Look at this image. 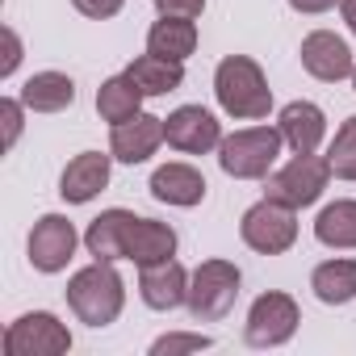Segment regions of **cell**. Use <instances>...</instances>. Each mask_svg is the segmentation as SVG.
Returning <instances> with one entry per match:
<instances>
[{
    "label": "cell",
    "mask_w": 356,
    "mask_h": 356,
    "mask_svg": "<svg viewBox=\"0 0 356 356\" xmlns=\"http://www.w3.org/2000/svg\"><path fill=\"white\" fill-rule=\"evenodd\" d=\"M147 51L185 63V59L197 51V22H193V17H163V13H159V22L147 30Z\"/></svg>",
    "instance_id": "20"
},
{
    "label": "cell",
    "mask_w": 356,
    "mask_h": 356,
    "mask_svg": "<svg viewBox=\"0 0 356 356\" xmlns=\"http://www.w3.org/2000/svg\"><path fill=\"white\" fill-rule=\"evenodd\" d=\"M277 130H281V138L293 155H310L327 138V113L314 101H289L277 118Z\"/></svg>",
    "instance_id": "16"
},
{
    "label": "cell",
    "mask_w": 356,
    "mask_h": 356,
    "mask_svg": "<svg viewBox=\"0 0 356 356\" xmlns=\"http://www.w3.org/2000/svg\"><path fill=\"white\" fill-rule=\"evenodd\" d=\"M22 105L30 113H63L76 105V84L63 72H34L22 84Z\"/></svg>",
    "instance_id": "19"
},
{
    "label": "cell",
    "mask_w": 356,
    "mask_h": 356,
    "mask_svg": "<svg viewBox=\"0 0 356 356\" xmlns=\"http://www.w3.org/2000/svg\"><path fill=\"white\" fill-rule=\"evenodd\" d=\"M214 339L210 335H202V331H172V335H159L155 343H151V356H176V352H202V348H210Z\"/></svg>",
    "instance_id": "26"
},
{
    "label": "cell",
    "mask_w": 356,
    "mask_h": 356,
    "mask_svg": "<svg viewBox=\"0 0 356 356\" xmlns=\"http://www.w3.org/2000/svg\"><path fill=\"white\" fill-rule=\"evenodd\" d=\"M0 118H5V147H13L22 138V122H26L22 97H5V101H0Z\"/></svg>",
    "instance_id": "27"
},
{
    "label": "cell",
    "mask_w": 356,
    "mask_h": 356,
    "mask_svg": "<svg viewBox=\"0 0 356 356\" xmlns=\"http://www.w3.org/2000/svg\"><path fill=\"white\" fill-rule=\"evenodd\" d=\"M151 197L163 202V206H176V210H193L206 202V176L193 168V163H163L151 172Z\"/></svg>",
    "instance_id": "14"
},
{
    "label": "cell",
    "mask_w": 356,
    "mask_h": 356,
    "mask_svg": "<svg viewBox=\"0 0 356 356\" xmlns=\"http://www.w3.org/2000/svg\"><path fill=\"white\" fill-rule=\"evenodd\" d=\"M339 17H343V26L356 34V0H339Z\"/></svg>",
    "instance_id": "32"
},
{
    "label": "cell",
    "mask_w": 356,
    "mask_h": 356,
    "mask_svg": "<svg viewBox=\"0 0 356 356\" xmlns=\"http://www.w3.org/2000/svg\"><path fill=\"white\" fill-rule=\"evenodd\" d=\"M163 143V118L155 113H134L130 122H118L109 134V155L118 163H147Z\"/></svg>",
    "instance_id": "13"
},
{
    "label": "cell",
    "mask_w": 356,
    "mask_h": 356,
    "mask_svg": "<svg viewBox=\"0 0 356 356\" xmlns=\"http://www.w3.org/2000/svg\"><path fill=\"white\" fill-rule=\"evenodd\" d=\"M310 289L323 306H348L356 298V260H348V256L323 260L310 273Z\"/></svg>",
    "instance_id": "22"
},
{
    "label": "cell",
    "mask_w": 356,
    "mask_h": 356,
    "mask_svg": "<svg viewBox=\"0 0 356 356\" xmlns=\"http://www.w3.org/2000/svg\"><path fill=\"white\" fill-rule=\"evenodd\" d=\"M163 143L181 155H210L222 143V122L206 105H181L163 118Z\"/></svg>",
    "instance_id": "9"
},
{
    "label": "cell",
    "mask_w": 356,
    "mask_h": 356,
    "mask_svg": "<svg viewBox=\"0 0 356 356\" xmlns=\"http://www.w3.org/2000/svg\"><path fill=\"white\" fill-rule=\"evenodd\" d=\"M214 97H218V109L235 122H264L273 109L268 76L248 55H227L214 67Z\"/></svg>",
    "instance_id": "1"
},
{
    "label": "cell",
    "mask_w": 356,
    "mask_h": 356,
    "mask_svg": "<svg viewBox=\"0 0 356 356\" xmlns=\"http://www.w3.org/2000/svg\"><path fill=\"white\" fill-rule=\"evenodd\" d=\"M67 306L88 327L118 323V314L126 306V281H122V273L109 260H92L88 268L72 273V281H67Z\"/></svg>",
    "instance_id": "2"
},
{
    "label": "cell",
    "mask_w": 356,
    "mask_h": 356,
    "mask_svg": "<svg viewBox=\"0 0 356 356\" xmlns=\"http://www.w3.org/2000/svg\"><path fill=\"white\" fill-rule=\"evenodd\" d=\"M76 222L63 218V214H42L30 231V264L38 273H63L76 256Z\"/></svg>",
    "instance_id": "10"
},
{
    "label": "cell",
    "mask_w": 356,
    "mask_h": 356,
    "mask_svg": "<svg viewBox=\"0 0 356 356\" xmlns=\"http://www.w3.org/2000/svg\"><path fill=\"white\" fill-rule=\"evenodd\" d=\"M302 67L314 76V80H323V84H339V80H352V72H356V63H352V47L339 38V34H331V30H310L306 38H302Z\"/></svg>",
    "instance_id": "11"
},
{
    "label": "cell",
    "mask_w": 356,
    "mask_h": 356,
    "mask_svg": "<svg viewBox=\"0 0 356 356\" xmlns=\"http://www.w3.org/2000/svg\"><path fill=\"white\" fill-rule=\"evenodd\" d=\"M239 285H243V273L239 264L231 260H202L193 273H189V314L197 323H218L231 314L235 298H239Z\"/></svg>",
    "instance_id": "4"
},
{
    "label": "cell",
    "mask_w": 356,
    "mask_h": 356,
    "mask_svg": "<svg viewBox=\"0 0 356 356\" xmlns=\"http://www.w3.org/2000/svg\"><path fill=\"white\" fill-rule=\"evenodd\" d=\"M335 5H339V0H289V9H293V13H310V17L335 9Z\"/></svg>",
    "instance_id": "31"
},
{
    "label": "cell",
    "mask_w": 356,
    "mask_h": 356,
    "mask_svg": "<svg viewBox=\"0 0 356 356\" xmlns=\"http://www.w3.org/2000/svg\"><path fill=\"white\" fill-rule=\"evenodd\" d=\"M109 159L113 155H101V151H80L63 176H59V197L72 202V206H88L97 193H105L109 185Z\"/></svg>",
    "instance_id": "15"
},
{
    "label": "cell",
    "mask_w": 356,
    "mask_h": 356,
    "mask_svg": "<svg viewBox=\"0 0 356 356\" xmlns=\"http://www.w3.org/2000/svg\"><path fill=\"white\" fill-rule=\"evenodd\" d=\"M327 163L339 181H356V118H348L335 138H331V151H327Z\"/></svg>",
    "instance_id": "25"
},
{
    "label": "cell",
    "mask_w": 356,
    "mask_h": 356,
    "mask_svg": "<svg viewBox=\"0 0 356 356\" xmlns=\"http://www.w3.org/2000/svg\"><path fill=\"white\" fill-rule=\"evenodd\" d=\"M126 76L143 88V97H168V92H176V88L185 84V63L147 51V55H138V59L126 67Z\"/></svg>",
    "instance_id": "21"
},
{
    "label": "cell",
    "mask_w": 356,
    "mask_h": 356,
    "mask_svg": "<svg viewBox=\"0 0 356 356\" xmlns=\"http://www.w3.org/2000/svg\"><path fill=\"white\" fill-rule=\"evenodd\" d=\"M352 88H356V72H352Z\"/></svg>",
    "instance_id": "33"
},
{
    "label": "cell",
    "mask_w": 356,
    "mask_h": 356,
    "mask_svg": "<svg viewBox=\"0 0 356 356\" xmlns=\"http://www.w3.org/2000/svg\"><path fill=\"white\" fill-rule=\"evenodd\" d=\"M298 323H302L298 302L281 289H268L252 302L248 323H243V339H248V348H281L293 339Z\"/></svg>",
    "instance_id": "7"
},
{
    "label": "cell",
    "mask_w": 356,
    "mask_h": 356,
    "mask_svg": "<svg viewBox=\"0 0 356 356\" xmlns=\"http://www.w3.org/2000/svg\"><path fill=\"white\" fill-rule=\"evenodd\" d=\"M97 113L101 122L118 126V122H130L134 113H143V88L122 72V76H109L101 88H97Z\"/></svg>",
    "instance_id": "24"
},
{
    "label": "cell",
    "mask_w": 356,
    "mask_h": 356,
    "mask_svg": "<svg viewBox=\"0 0 356 356\" xmlns=\"http://www.w3.org/2000/svg\"><path fill=\"white\" fill-rule=\"evenodd\" d=\"M72 331L51 310H30L5 327V356H67Z\"/></svg>",
    "instance_id": "8"
},
{
    "label": "cell",
    "mask_w": 356,
    "mask_h": 356,
    "mask_svg": "<svg viewBox=\"0 0 356 356\" xmlns=\"http://www.w3.org/2000/svg\"><path fill=\"white\" fill-rule=\"evenodd\" d=\"M17 63H22V38H17V34L5 26V63H0V76L9 80V76L17 72Z\"/></svg>",
    "instance_id": "30"
},
{
    "label": "cell",
    "mask_w": 356,
    "mask_h": 356,
    "mask_svg": "<svg viewBox=\"0 0 356 356\" xmlns=\"http://www.w3.org/2000/svg\"><path fill=\"white\" fill-rule=\"evenodd\" d=\"M130 222H134L130 210H105V214H97V218L88 222V231H84V248H88V256H92V260H109V264L126 260V235H130Z\"/></svg>",
    "instance_id": "17"
},
{
    "label": "cell",
    "mask_w": 356,
    "mask_h": 356,
    "mask_svg": "<svg viewBox=\"0 0 356 356\" xmlns=\"http://www.w3.org/2000/svg\"><path fill=\"white\" fill-rule=\"evenodd\" d=\"M138 298L151 310H176V306H185L189 302V268L176 256L143 264L138 268Z\"/></svg>",
    "instance_id": "12"
},
{
    "label": "cell",
    "mask_w": 356,
    "mask_h": 356,
    "mask_svg": "<svg viewBox=\"0 0 356 356\" xmlns=\"http://www.w3.org/2000/svg\"><path fill=\"white\" fill-rule=\"evenodd\" d=\"M285 138L277 126H243L235 134H222L218 143V163L235 181H264L281 155Z\"/></svg>",
    "instance_id": "3"
},
{
    "label": "cell",
    "mask_w": 356,
    "mask_h": 356,
    "mask_svg": "<svg viewBox=\"0 0 356 356\" xmlns=\"http://www.w3.org/2000/svg\"><path fill=\"white\" fill-rule=\"evenodd\" d=\"M155 9L163 17H202L206 13V0H155Z\"/></svg>",
    "instance_id": "29"
},
{
    "label": "cell",
    "mask_w": 356,
    "mask_h": 356,
    "mask_svg": "<svg viewBox=\"0 0 356 356\" xmlns=\"http://www.w3.org/2000/svg\"><path fill=\"white\" fill-rule=\"evenodd\" d=\"M314 239L335 252H356V202L339 197V202L323 206L314 218Z\"/></svg>",
    "instance_id": "23"
},
{
    "label": "cell",
    "mask_w": 356,
    "mask_h": 356,
    "mask_svg": "<svg viewBox=\"0 0 356 356\" xmlns=\"http://www.w3.org/2000/svg\"><path fill=\"white\" fill-rule=\"evenodd\" d=\"M176 256V231L159 218H138L130 222V235H126V260L130 264H155V260H168Z\"/></svg>",
    "instance_id": "18"
},
{
    "label": "cell",
    "mask_w": 356,
    "mask_h": 356,
    "mask_svg": "<svg viewBox=\"0 0 356 356\" xmlns=\"http://www.w3.org/2000/svg\"><path fill=\"white\" fill-rule=\"evenodd\" d=\"M331 176L335 172H331L327 155H314V151L310 155H293L285 168L264 176V197H273V202H281L289 210H306V206H314L323 197Z\"/></svg>",
    "instance_id": "5"
},
{
    "label": "cell",
    "mask_w": 356,
    "mask_h": 356,
    "mask_svg": "<svg viewBox=\"0 0 356 356\" xmlns=\"http://www.w3.org/2000/svg\"><path fill=\"white\" fill-rule=\"evenodd\" d=\"M72 5H76V13H84V17H92V22H109V17L122 13L126 0H72Z\"/></svg>",
    "instance_id": "28"
},
{
    "label": "cell",
    "mask_w": 356,
    "mask_h": 356,
    "mask_svg": "<svg viewBox=\"0 0 356 356\" xmlns=\"http://www.w3.org/2000/svg\"><path fill=\"white\" fill-rule=\"evenodd\" d=\"M239 235H243V243H248L252 252H260V256H281V252H289V248L298 243V210H289V206L264 197V202H256V206L243 210Z\"/></svg>",
    "instance_id": "6"
}]
</instances>
